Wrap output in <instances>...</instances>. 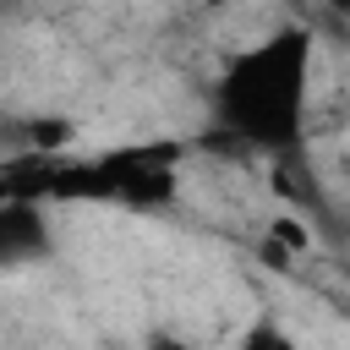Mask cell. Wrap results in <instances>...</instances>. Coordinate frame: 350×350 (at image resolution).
Wrapping results in <instances>:
<instances>
[{"label": "cell", "mask_w": 350, "mask_h": 350, "mask_svg": "<svg viewBox=\"0 0 350 350\" xmlns=\"http://www.w3.org/2000/svg\"><path fill=\"white\" fill-rule=\"evenodd\" d=\"M306 77H312V27H273L262 44L224 60L213 104L224 137L257 153H295L306 126Z\"/></svg>", "instance_id": "obj_1"}, {"label": "cell", "mask_w": 350, "mask_h": 350, "mask_svg": "<svg viewBox=\"0 0 350 350\" xmlns=\"http://www.w3.org/2000/svg\"><path fill=\"white\" fill-rule=\"evenodd\" d=\"M175 164H180V142H142V148L104 153L115 202L137 213H159L175 202Z\"/></svg>", "instance_id": "obj_2"}, {"label": "cell", "mask_w": 350, "mask_h": 350, "mask_svg": "<svg viewBox=\"0 0 350 350\" xmlns=\"http://www.w3.org/2000/svg\"><path fill=\"white\" fill-rule=\"evenodd\" d=\"M44 252H49L44 202H33V197H5V202H0V273L33 262V257H44Z\"/></svg>", "instance_id": "obj_3"}, {"label": "cell", "mask_w": 350, "mask_h": 350, "mask_svg": "<svg viewBox=\"0 0 350 350\" xmlns=\"http://www.w3.org/2000/svg\"><path fill=\"white\" fill-rule=\"evenodd\" d=\"M268 235H273L284 252H295V257H306V252H312V230H306L301 219H273V224H268Z\"/></svg>", "instance_id": "obj_4"}, {"label": "cell", "mask_w": 350, "mask_h": 350, "mask_svg": "<svg viewBox=\"0 0 350 350\" xmlns=\"http://www.w3.org/2000/svg\"><path fill=\"white\" fill-rule=\"evenodd\" d=\"M71 142V120H33V148L38 153H55Z\"/></svg>", "instance_id": "obj_5"}, {"label": "cell", "mask_w": 350, "mask_h": 350, "mask_svg": "<svg viewBox=\"0 0 350 350\" xmlns=\"http://www.w3.org/2000/svg\"><path fill=\"white\" fill-rule=\"evenodd\" d=\"M257 262H262V268H273V273H284V268L295 262V252H284L273 235H262V241H257Z\"/></svg>", "instance_id": "obj_6"}, {"label": "cell", "mask_w": 350, "mask_h": 350, "mask_svg": "<svg viewBox=\"0 0 350 350\" xmlns=\"http://www.w3.org/2000/svg\"><path fill=\"white\" fill-rule=\"evenodd\" d=\"M246 345H252V350H262V345H290V339H284L279 328H268V323H257V328L246 334Z\"/></svg>", "instance_id": "obj_7"}, {"label": "cell", "mask_w": 350, "mask_h": 350, "mask_svg": "<svg viewBox=\"0 0 350 350\" xmlns=\"http://www.w3.org/2000/svg\"><path fill=\"white\" fill-rule=\"evenodd\" d=\"M328 11H334V16H345V22H350V0H328Z\"/></svg>", "instance_id": "obj_8"}]
</instances>
